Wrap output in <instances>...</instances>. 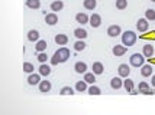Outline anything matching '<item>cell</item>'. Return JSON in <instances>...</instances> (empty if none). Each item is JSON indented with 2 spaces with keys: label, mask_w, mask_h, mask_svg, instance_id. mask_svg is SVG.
Listing matches in <instances>:
<instances>
[{
  "label": "cell",
  "mask_w": 155,
  "mask_h": 115,
  "mask_svg": "<svg viewBox=\"0 0 155 115\" xmlns=\"http://www.w3.org/2000/svg\"><path fill=\"white\" fill-rule=\"evenodd\" d=\"M70 55H71V52H70L68 48H65V46L60 48L58 50H55L54 56L51 58V65H58V63L67 62L68 58H70Z\"/></svg>",
  "instance_id": "1"
},
{
  "label": "cell",
  "mask_w": 155,
  "mask_h": 115,
  "mask_svg": "<svg viewBox=\"0 0 155 115\" xmlns=\"http://www.w3.org/2000/svg\"><path fill=\"white\" fill-rule=\"evenodd\" d=\"M135 42H136V35L133 30H126V32L122 33V43L125 46L131 48V46L135 45Z\"/></svg>",
  "instance_id": "2"
},
{
  "label": "cell",
  "mask_w": 155,
  "mask_h": 115,
  "mask_svg": "<svg viewBox=\"0 0 155 115\" xmlns=\"http://www.w3.org/2000/svg\"><path fill=\"white\" fill-rule=\"evenodd\" d=\"M144 62H145L144 53H133L129 58V63H131V66H133V68H141V66L144 65Z\"/></svg>",
  "instance_id": "3"
},
{
  "label": "cell",
  "mask_w": 155,
  "mask_h": 115,
  "mask_svg": "<svg viewBox=\"0 0 155 115\" xmlns=\"http://www.w3.org/2000/svg\"><path fill=\"white\" fill-rule=\"evenodd\" d=\"M126 52H128V46H125L123 43H122V45H115V46L112 48V53H113L116 58H119V56H123Z\"/></svg>",
  "instance_id": "4"
},
{
  "label": "cell",
  "mask_w": 155,
  "mask_h": 115,
  "mask_svg": "<svg viewBox=\"0 0 155 115\" xmlns=\"http://www.w3.org/2000/svg\"><path fill=\"white\" fill-rule=\"evenodd\" d=\"M54 40H55V43H57L58 46H65V45L68 43L70 39H68L67 35H64V33H58V35H55Z\"/></svg>",
  "instance_id": "5"
},
{
  "label": "cell",
  "mask_w": 155,
  "mask_h": 115,
  "mask_svg": "<svg viewBox=\"0 0 155 115\" xmlns=\"http://www.w3.org/2000/svg\"><path fill=\"white\" fill-rule=\"evenodd\" d=\"M118 73H119V76H122V78H128L129 73H131L129 65H128V63H121L119 68H118Z\"/></svg>",
  "instance_id": "6"
},
{
  "label": "cell",
  "mask_w": 155,
  "mask_h": 115,
  "mask_svg": "<svg viewBox=\"0 0 155 115\" xmlns=\"http://www.w3.org/2000/svg\"><path fill=\"white\" fill-rule=\"evenodd\" d=\"M149 20L145 17V19H139L138 22H136V29H138L139 32H146L148 29H149V23H148Z\"/></svg>",
  "instance_id": "7"
},
{
  "label": "cell",
  "mask_w": 155,
  "mask_h": 115,
  "mask_svg": "<svg viewBox=\"0 0 155 115\" xmlns=\"http://www.w3.org/2000/svg\"><path fill=\"white\" fill-rule=\"evenodd\" d=\"M107 35H109L110 37H116V36L122 35L121 26H118V25H112V26H109V28H107Z\"/></svg>",
  "instance_id": "8"
},
{
  "label": "cell",
  "mask_w": 155,
  "mask_h": 115,
  "mask_svg": "<svg viewBox=\"0 0 155 115\" xmlns=\"http://www.w3.org/2000/svg\"><path fill=\"white\" fill-rule=\"evenodd\" d=\"M90 26L91 28H99L100 25H102V16L100 15H97V13H93L91 16H90Z\"/></svg>",
  "instance_id": "9"
},
{
  "label": "cell",
  "mask_w": 155,
  "mask_h": 115,
  "mask_svg": "<svg viewBox=\"0 0 155 115\" xmlns=\"http://www.w3.org/2000/svg\"><path fill=\"white\" fill-rule=\"evenodd\" d=\"M154 52H155V49H154V46L151 45V43H146V45H144V48H142V53H144V56L145 58H152L154 56Z\"/></svg>",
  "instance_id": "10"
},
{
  "label": "cell",
  "mask_w": 155,
  "mask_h": 115,
  "mask_svg": "<svg viewBox=\"0 0 155 115\" xmlns=\"http://www.w3.org/2000/svg\"><path fill=\"white\" fill-rule=\"evenodd\" d=\"M45 23H47V25H50V26L57 25V23H58V16H57V13H55V12H52V13L45 15Z\"/></svg>",
  "instance_id": "11"
},
{
  "label": "cell",
  "mask_w": 155,
  "mask_h": 115,
  "mask_svg": "<svg viewBox=\"0 0 155 115\" xmlns=\"http://www.w3.org/2000/svg\"><path fill=\"white\" fill-rule=\"evenodd\" d=\"M122 86H123V81H122V76H115V78H112V81H110V88L112 89H121Z\"/></svg>",
  "instance_id": "12"
},
{
  "label": "cell",
  "mask_w": 155,
  "mask_h": 115,
  "mask_svg": "<svg viewBox=\"0 0 155 115\" xmlns=\"http://www.w3.org/2000/svg\"><path fill=\"white\" fill-rule=\"evenodd\" d=\"M41 73H29V76H28V83L29 85H39L41 82Z\"/></svg>",
  "instance_id": "13"
},
{
  "label": "cell",
  "mask_w": 155,
  "mask_h": 115,
  "mask_svg": "<svg viewBox=\"0 0 155 115\" xmlns=\"http://www.w3.org/2000/svg\"><path fill=\"white\" fill-rule=\"evenodd\" d=\"M38 86H39V92H42V94H47V92L51 91V82L47 81V79L45 81H41Z\"/></svg>",
  "instance_id": "14"
},
{
  "label": "cell",
  "mask_w": 155,
  "mask_h": 115,
  "mask_svg": "<svg viewBox=\"0 0 155 115\" xmlns=\"http://www.w3.org/2000/svg\"><path fill=\"white\" fill-rule=\"evenodd\" d=\"M74 36L77 37V39H86L87 36H88V33L84 28H77V29H74Z\"/></svg>",
  "instance_id": "15"
},
{
  "label": "cell",
  "mask_w": 155,
  "mask_h": 115,
  "mask_svg": "<svg viewBox=\"0 0 155 115\" xmlns=\"http://www.w3.org/2000/svg\"><path fill=\"white\" fill-rule=\"evenodd\" d=\"M74 71H75L77 73H83V75H84L87 72V63L86 62H75Z\"/></svg>",
  "instance_id": "16"
},
{
  "label": "cell",
  "mask_w": 155,
  "mask_h": 115,
  "mask_svg": "<svg viewBox=\"0 0 155 115\" xmlns=\"http://www.w3.org/2000/svg\"><path fill=\"white\" fill-rule=\"evenodd\" d=\"M152 66L151 65H142L141 66V75L144 76V78H146V76H152Z\"/></svg>",
  "instance_id": "17"
},
{
  "label": "cell",
  "mask_w": 155,
  "mask_h": 115,
  "mask_svg": "<svg viewBox=\"0 0 155 115\" xmlns=\"http://www.w3.org/2000/svg\"><path fill=\"white\" fill-rule=\"evenodd\" d=\"M75 20H77V23H80L83 26V25H86V23L90 22V17L87 16L86 13H77L75 15Z\"/></svg>",
  "instance_id": "18"
},
{
  "label": "cell",
  "mask_w": 155,
  "mask_h": 115,
  "mask_svg": "<svg viewBox=\"0 0 155 115\" xmlns=\"http://www.w3.org/2000/svg\"><path fill=\"white\" fill-rule=\"evenodd\" d=\"M47 48H48V43H47V40H42V39H39V40L36 42V45H35L36 52H45Z\"/></svg>",
  "instance_id": "19"
},
{
  "label": "cell",
  "mask_w": 155,
  "mask_h": 115,
  "mask_svg": "<svg viewBox=\"0 0 155 115\" xmlns=\"http://www.w3.org/2000/svg\"><path fill=\"white\" fill-rule=\"evenodd\" d=\"M51 10L52 12H60V10H62V7H64V3L61 1V0H54L51 3Z\"/></svg>",
  "instance_id": "20"
},
{
  "label": "cell",
  "mask_w": 155,
  "mask_h": 115,
  "mask_svg": "<svg viewBox=\"0 0 155 115\" xmlns=\"http://www.w3.org/2000/svg\"><path fill=\"white\" fill-rule=\"evenodd\" d=\"M91 69H93V72L96 73V75H102L104 71V66L102 62H94L93 63V66H91Z\"/></svg>",
  "instance_id": "21"
},
{
  "label": "cell",
  "mask_w": 155,
  "mask_h": 115,
  "mask_svg": "<svg viewBox=\"0 0 155 115\" xmlns=\"http://www.w3.org/2000/svg\"><path fill=\"white\" fill-rule=\"evenodd\" d=\"M28 40L29 42H38L39 40V32L36 29H32L28 32Z\"/></svg>",
  "instance_id": "22"
},
{
  "label": "cell",
  "mask_w": 155,
  "mask_h": 115,
  "mask_svg": "<svg viewBox=\"0 0 155 115\" xmlns=\"http://www.w3.org/2000/svg\"><path fill=\"white\" fill-rule=\"evenodd\" d=\"M83 6H84L86 10H94L96 6H97V0H84Z\"/></svg>",
  "instance_id": "23"
},
{
  "label": "cell",
  "mask_w": 155,
  "mask_h": 115,
  "mask_svg": "<svg viewBox=\"0 0 155 115\" xmlns=\"http://www.w3.org/2000/svg\"><path fill=\"white\" fill-rule=\"evenodd\" d=\"M25 3H26V7L34 9V10H36V9L41 7V0H26Z\"/></svg>",
  "instance_id": "24"
},
{
  "label": "cell",
  "mask_w": 155,
  "mask_h": 115,
  "mask_svg": "<svg viewBox=\"0 0 155 115\" xmlns=\"http://www.w3.org/2000/svg\"><path fill=\"white\" fill-rule=\"evenodd\" d=\"M123 88L126 89V92H131L133 88H135V83L132 79H129V78H125V81H123Z\"/></svg>",
  "instance_id": "25"
},
{
  "label": "cell",
  "mask_w": 155,
  "mask_h": 115,
  "mask_svg": "<svg viewBox=\"0 0 155 115\" xmlns=\"http://www.w3.org/2000/svg\"><path fill=\"white\" fill-rule=\"evenodd\" d=\"M87 89H88V88H87V82L84 79H83V81H78V82L75 83V91H77V92H86Z\"/></svg>",
  "instance_id": "26"
},
{
  "label": "cell",
  "mask_w": 155,
  "mask_h": 115,
  "mask_svg": "<svg viewBox=\"0 0 155 115\" xmlns=\"http://www.w3.org/2000/svg\"><path fill=\"white\" fill-rule=\"evenodd\" d=\"M39 73L42 76H48L51 73V68L47 65V63H41V66H39Z\"/></svg>",
  "instance_id": "27"
},
{
  "label": "cell",
  "mask_w": 155,
  "mask_h": 115,
  "mask_svg": "<svg viewBox=\"0 0 155 115\" xmlns=\"http://www.w3.org/2000/svg\"><path fill=\"white\" fill-rule=\"evenodd\" d=\"M83 79H84L87 83H94L96 82V73H94V72H86Z\"/></svg>",
  "instance_id": "28"
},
{
  "label": "cell",
  "mask_w": 155,
  "mask_h": 115,
  "mask_svg": "<svg viewBox=\"0 0 155 115\" xmlns=\"http://www.w3.org/2000/svg\"><path fill=\"white\" fill-rule=\"evenodd\" d=\"M87 92H88L90 95H100V94H102V89H100L99 86H96L94 83H91V86H88Z\"/></svg>",
  "instance_id": "29"
},
{
  "label": "cell",
  "mask_w": 155,
  "mask_h": 115,
  "mask_svg": "<svg viewBox=\"0 0 155 115\" xmlns=\"http://www.w3.org/2000/svg\"><path fill=\"white\" fill-rule=\"evenodd\" d=\"M86 43H84V40L83 39H78L75 43H74V49L77 50V52H81V50H84L86 49Z\"/></svg>",
  "instance_id": "30"
},
{
  "label": "cell",
  "mask_w": 155,
  "mask_h": 115,
  "mask_svg": "<svg viewBox=\"0 0 155 115\" xmlns=\"http://www.w3.org/2000/svg\"><path fill=\"white\" fill-rule=\"evenodd\" d=\"M60 94H61V95H72V94H75V92H74V89H72L71 86H62L61 91H60Z\"/></svg>",
  "instance_id": "31"
},
{
  "label": "cell",
  "mask_w": 155,
  "mask_h": 115,
  "mask_svg": "<svg viewBox=\"0 0 155 115\" xmlns=\"http://www.w3.org/2000/svg\"><path fill=\"white\" fill-rule=\"evenodd\" d=\"M34 65L31 63V62H25L23 63V72H26V73H34Z\"/></svg>",
  "instance_id": "32"
},
{
  "label": "cell",
  "mask_w": 155,
  "mask_h": 115,
  "mask_svg": "<svg viewBox=\"0 0 155 115\" xmlns=\"http://www.w3.org/2000/svg\"><path fill=\"white\" fill-rule=\"evenodd\" d=\"M38 61H39V63H47L48 55L45 52H38Z\"/></svg>",
  "instance_id": "33"
},
{
  "label": "cell",
  "mask_w": 155,
  "mask_h": 115,
  "mask_svg": "<svg viewBox=\"0 0 155 115\" xmlns=\"http://www.w3.org/2000/svg\"><path fill=\"white\" fill-rule=\"evenodd\" d=\"M128 7V0H116V9L123 10Z\"/></svg>",
  "instance_id": "34"
},
{
  "label": "cell",
  "mask_w": 155,
  "mask_h": 115,
  "mask_svg": "<svg viewBox=\"0 0 155 115\" xmlns=\"http://www.w3.org/2000/svg\"><path fill=\"white\" fill-rule=\"evenodd\" d=\"M145 17H146L148 20H155V10L154 9H148V10L145 12Z\"/></svg>",
  "instance_id": "35"
},
{
  "label": "cell",
  "mask_w": 155,
  "mask_h": 115,
  "mask_svg": "<svg viewBox=\"0 0 155 115\" xmlns=\"http://www.w3.org/2000/svg\"><path fill=\"white\" fill-rule=\"evenodd\" d=\"M141 94H144V95H154L155 91H152L151 88H146V89H142V91H139Z\"/></svg>",
  "instance_id": "36"
},
{
  "label": "cell",
  "mask_w": 155,
  "mask_h": 115,
  "mask_svg": "<svg viewBox=\"0 0 155 115\" xmlns=\"http://www.w3.org/2000/svg\"><path fill=\"white\" fill-rule=\"evenodd\" d=\"M146 88H149V83L148 82H139V85H138V89L139 91H142V89H146Z\"/></svg>",
  "instance_id": "37"
},
{
  "label": "cell",
  "mask_w": 155,
  "mask_h": 115,
  "mask_svg": "<svg viewBox=\"0 0 155 115\" xmlns=\"http://www.w3.org/2000/svg\"><path fill=\"white\" fill-rule=\"evenodd\" d=\"M151 85L155 88V75H152V76H151Z\"/></svg>",
  "instance_id": "38"
},
{
  "label": "cell",
  "mask_w": 155,
  "mask_h": 115,
  "mask_svg": "<svg viewBox=\"0 0 155 115\" xmlns=\"http://www.w3.org/2000/svg\"><path fill=\"white\" fill-rule=\"evenodd\" d=\"M151 1H154V3H155V0H151Z\"/></svg>",
  "instance_id": "39"
}]
</instances>
